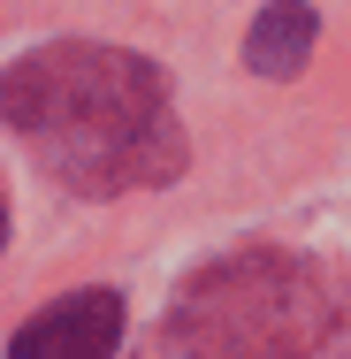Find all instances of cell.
<instances>
[{"mask_svg":"<svg viewBox=\"0 0 351 359\" xmlns=\"http://www.w3.org/2000/svg\"><path fill=\"white\" fill-rule=\"evenodd\" d=\"M336 290L305 260L245 252L176 298L160 359H336Z\"/></svg>","mask_w":351,"mask_h":359,"instance_id":"7a4b0ae2","label":"cell"},{"mask_svg":"<svg viewBox=\"0 0 351 359\" xmlns=\"http://www.w3.org/2000/svg\"><path fill=\"white\" fill-rule=\"evenodd\" d=\"M313 39H321V15L305 0H268L260 23H252V39H245V62L268 76V84H290V76L305 69Z\"/></svg>","mask_w":351,"mask_h":359,"instance_id":"277c9868","label":"cell"},{"mask_svg":"<svg viewBox=\"0 0 351 359\" xmlns=\"http://www.w3.org/2000/svg\"><path fill=\"white\" fill-rule=\"evenodd\" d=\"M115 344H123V298L69 290L8 337V359H115Z\"/></svg>","mask_w":351,"mask_h":359,"instance_id":"3957f363","label":"cell"},{"mask_svg":"<svg viewBox=\"0 0 351 359\" xmlns=\"http://www.w3.org/2000/svg\"><path fill=\"white\" fill-rule=\"evenodd\" d=\"M8 130L69 191H145L184 168L168 76L123 46H39L0 76Z\"/></svg>","mask_w":351,"mask_h":359,"instance_id":"6da1fadb","label":"cell"},{"mask_svg":"<svg viewBox=\"0 0 351 359\" xmlns=\"http://www.w3.org/2000/svg\"><path fill=\"white\" fill-rule=\"evenodd\" d=\"M0 245H8V215H0Z\"/></svg>","mask_w":351,"mask_h":359,"instance_id":"5b68a950","label":"cell"}]
</instances>
